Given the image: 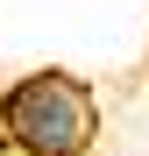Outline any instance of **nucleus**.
<instances>
[{
    "instance_id": "nucleus-1",
    "label": "nucleus",
    "mask_w": 149,
    "mask_h": 156,
    "mask_svg": "<svg viewBox=\"0 0 149 156\" xmlns=\"http://www.w3.org/2000/svg\"><path fill=\"white\" fill-rule=\"evenodd\" d=\"M0 128L29 156H85V142L99 135V114L71 71H29L0 99Z\"/></svg>"
}]
</instances>
